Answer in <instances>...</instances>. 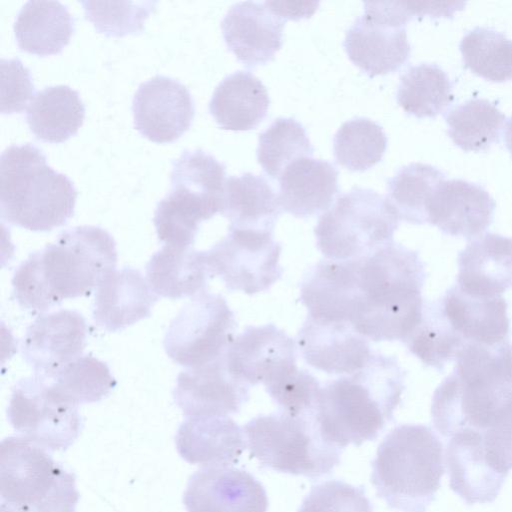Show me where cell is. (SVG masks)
Listing matches in <instances>:
<instances>
[{"label":"cell","instance_id":"6","mask_svg":"<svg viewBox=\"0 0 512 512\" xmlns=\"http://www.w3.org/2000/svg\"><path fill=\"white\" fill-rule=\"evenodd\" d=\"M444 472V447L435 432L422 424H402L379 444L371 483L390 508L425 512Z\"/></svg>","mask_w":512,"mask_h":512},{"label":"cell","instance_id":"30","mask_svg":"<svg viewBox=\"0 0 512 512\" xmlns=\"http://www.w3.org/2000/svg\"><path fill=\"white\" fill-rule=\"evenodd\" d=\"M212 277L205 251L164 245L150 258L146 280L160 297L182 299L206 292Z\"/></svg>","mask_w":512,"mask_h":512},{"label":"cell","instance_id":"33","mask_svg":"<svg viewBox=\"0 0 512 512\" xmlns=\"http://www.w3.org/2000/svg\"><path fill=\"white\" fill-rule=\"evenodd\" d=\"M85 106L77 91L67 85L49 86L36 93L26 111L33 135L43 142L62 143L77 134Z\"/></svg>","mask_w":512,"mask_h":512},{"label":"cell","instance_id":"23","mask_svg":"<svg viewBox=\"0 0 512 512\" xmlns=\"http://www.w3.org/2000/svg\"><path fill=\"white\" fill-rule=\"evenodd\" d=\"M495 201L481 186L461 179L443 180L427 208L428 223L451 236L473 239L492 223Z\"/></svg>","mask_w":512,"mask_h":512},{"label":"cell","instance_id":"10","mask_svg":"<svg viewBox=\"0 0 512 512\" xmlns=\"http://www.w3.org/2000/svg\"><path fill=\"white\" fill-rule=\"evenodd\" d=\"M78 406L62 395L49 377L34 374L14 386L7 416L29 441L46 450L64 451L81 430Z\"/></svg>","mask_w":512,"mask_h":512},{"label":"cell","instance_id":"15","mask_svg":"<svg viewBox=\"0 0 512 512\" xmlns=\"http://www.w3.org/2000/svg\"><path fill=\"white\" fill-rule=\"evenodd\" d=\"M132 112L134 126L142 136L155 143H171L189 130L195 107L183 84L157 75L140 84Z\"/></svg>","mask_w":512,"mask_h":512},{"label":"cell","instance_id":"31","mask_svg":"<svg viewBox=\"0 0 512 512\" xmlns=\"http://www.w3.org/2000/svg\"><path fill=\"white\" fill-rule=\"evenodd\" d=\"M281 211L278 194L263 176L247 172L227 178L220 214L229 228L273 232Z\"/></svg>","mask_w":512,"mask_h":512},{"label":"cell","instance_id":"43","mask_svg":"<svg viewBox=\"0 0 512 512\" xmlns=\"http://www.w3.org/2000/svg\"><path fill=\"white\" fill-rule=\"evenodd\" d=\"M56 389L73 403H94L117 385L109 367L91 356H80L49 377Z\"/></svg>","mask_w":512,"mask_h":512},{"label":"cell","instance_id":"7","mask_svg":"<svg viewBox=\"0 0 512 512\" xmlns=\"http://www.w3.org/2000/svg\"><path fill=\"white\" fill-rule=\"evenodd\" d=\"M0 492L2 512H75L79 501L75 475L23 436L1 442Z\"/></svg>","mask_w":512,"mask_h":512},{"label":"cell","instance_id":"37","mask_svg":"<svg viewBox=\"0 0 512 512\" xmlns=\"http://www.w3.org/2000/svg\"><path fill=\"white\" fill-rule=\"evenodd\" d=\"M404 342L412 354L438 371L455 360L465 344L447 319L440 299L424 301L421 321Z\"/></svg>","mask_w":512,"mask_h":512},{"label":"cell","instance_id":"46","mask_svg":"<svg viewBox=\"0 0 512 512\" xmlns=\"http://www.w3.org/2000/svg\"><path fill=\"white\" fill-rule=\"evenodd\" d=\"M298 512H373V506L362 487L327 480L311 488Z\"/></svg>","mask_w":512,"mask_h":512},{"label":"cell","instance_id":"26","mask_svg":"<svg viewBox=\"0 0 512 512\" xmlns=\"http://www.w3.org/2000/svg\"><path fill=\"white\" fill-rule=\"evenodd\" d=\"M180 456L204 467L231 466L246 445L243 428L229 416L188 417L176 434Z\"/></svg>","mask_w":512,"mask_h":512},{"label":"cell","instance_id":"22","mask_svg":"<svg viewBox=\"0 0 512 512\" xmlns=\"http://www.w3.org/2000/svg\"><path fill=\"white\" fill-rule=\"evenodd\" d=\"M359 297V258L321 260L300 286V301L317 319L350 323Z\"/></svg>","mask_w":512,"mask_h":512},{"label":"cell","instance_id":"47","mask_svg":"<svg viewBox=\"0 0 512 512\" xmlns=\"http://www.w3.org/2000/svg\"><path fill=\"white\" fill-rule=\"evenodd\" d=\"M1 72V112L19 113L25 109L34 91L30 71L19 59H2Z\"/></svg>","mask_w":512,"mask_h":512},{"label":"cell","instance_id":"32","mask_svg":"<svg viewBox=\"0 0 512 512\" xmlns=\"http://www.w3.org/2000/svg\"><path fill=\"white\" fill-rule=\"evenodd\" d=\"M73 32L74 19L59 1H28L14 23L18 47L38 56L60 53Z\"/></svg>","mask_w":512,"mask_h":512},{"label":"cell","instance_id":"42","mask_svg":"<svg viewBox=\"0 0 512 512\" xmlns=\"http://www.w3.org/2000/svg\"><path fill=\"white\" fill-rule=\"evenodd\" d=\"M465 66L473 73L493 82L512 79V40L485 27L466 33L460 42Z\"/></svg>","mask_w":512,"mask_h":512},{"label":"cell","instance_id":"35","mask_svg":"<svg viewBox=\"0 0 512 512\" xmlns=\"http://www.w3.org/2000/svg\"><path fill=\"white\" fill-rule=\"evenodd\" d=\"M217 212L202 199L182 189L172 190L157 204L153 222L165 245L191 247L202 221Z\"/></svg>","mask_w":512,"mask_h":512},{"label":"cell","instance_id":"12","mask_svg":"<svg viewBox=\"0 0 512 512\" xmlns=\"http://www.w3.org/2000/svg\"><path fill=\"white\" fill-rule=\"evenodd\" d=\"M236 326L225 298L203 292L193 297L171 321L164 348L177 364L200 367L225 354Z\"/></svg>","mask_w":512,"mask_h":512},{"label":"cell","instance_id":"9","mask_svg":"<svg viewBox=\"0 0 512 512\" xmlns=\"http://www.w3.org/2000/svg\"><path fill=\"white\" fill-rule=\"evenodd\" d=\"M399 221L386 197L372 189L352 188L319 217L316 244L329 260L366 257L394 242Z\"/></svg>","mask_w":512,"mask_h":512},{"label":"cell","instance_id":"44","mask_svg":"<svg viewBox=\"0 0 512 512\" xmlns=\"http://www.w3.org/2000/svg\"><path fill=\"white\" fill-rule=\"evenodd\" d=\"M85 17L100 33L122 37L143 30L155 1L98 2L81 1Z\"/></svg>","mask_w":512,"mask_h":512},{"label":"cell","instance_id":"40","mask_svg":"<svg viewBox=\"0 0 512 512\" xmlns=\"http://www.w3.org/2000/svg\"><path fill=\"white\" fill-rule=\"evenodd\" d=\"M313 153L304 126L293 118H277L259 135L257 160L272 179H279L291 163Z\"/></svg>","mask_w":512,"mask_h":512},{"label":"cell","instance_id":"24","mask_svg":"<svg viewBox=\"0 0 512 512\" xmlns=\"http://www.w3.org/2000/svg\"><path fill=\"white\" fill-rule=\"evenodd\" d=\"M457 287L480 298L499 297L512 287V238L485 233L458 256Z\"/></svg>","mask_w":512,"mask_h":512},{"label":"cell","instance_id":"45","mask_svg":"<svg viewBox=\"0 0 512 512\" xmlns=\"http://www.w3.org/2000/svg\"><path fill=\"white\" fill-rule=\"evenodd\" d=\"M264 387L280 411L295 416L315 415L321 387L308 371L296 367Z\"/></svg>","mask_w":512,"mask_h":512},{"label":"cell","instance_id":"11","mask_svg":"<svg viewBox=\"0 0 512 512\" xmlns=\"http://www.w3.org/2000/svg\"><path fill=\"white\" fill-rule=\"evenodd\" d=\"M411 19L407 2H364V13L347 30L343 41L351 62L370 78L399 70L411 53L405 29Z\"/></svg>","mask_w":512,"mask_h":512},{"label":"cell","instance_id":"14","mask_svg":"<svg viewBox=\"0 0 512 512\" xmlns=\"http://www.w3.org/2000/svg\"><path fill=\"white\" fill-rule=\"evenodd\" d=\"M231 376L250 386H264L297 367L296 344L274 324L247 326L225 352Z\"/></svg>","mask_w":512,"mask_h":512},{"label":"cell","instance_id":"17","mask_svg":"<svg viewBox=\"0 0 512 512\" xmlns=\"http://www.w3.org/2000/svg\"><path fill=\"white\" fill-rule=\"evenodd\" d=\"M86 336V321L77 311L61 309L41 314L25 331L22 356L35 374L51 377L81 356Z\"/></svg>","mask_w":512,"mask_h":512},{"label":"cell","instance_id":"4","mask_svg":"<svg viewBox=\"0 0 512 512\" xmlns=\"http://www.w3.org/2000/svg\"><path fill=\"white\" fill-rule=\"evenodd\" d=\"M425 278L419 253L395 242L359 258L360 297L350 324L368 340L404 342L422 318Z\"/></svg>","mask_w":512,"mask_h":512},{"label":"cell","instance_id":"48","mask_svg":"<svg viewBox=\"0 0 512 512\" xmlns=\"http://www.w3.org/2000/svg\"><path fill=\"white\" fill-rule=\"evenodd\" d=\"M504 140L508 151L512 155V116L505 125Z\"/></svg>","mask_w":512,"mask_h":512},{"label":"cell","instance_id":"16","mask_svg":"<svg viewBox=\"0 0 512 512\" xmlns=\"http://www.w3.org/2000/svg\"><path fill=\"white\" fill-rule=\"evenodd\" d=\"M445 458L450 488L469 505L493 502L510 471L474 431L452 436Z\"/></svg>","mask_w":512,"mask_h":512},{"label":"cell","instance_id":"36","mask_svg":"<svg viewBox=\"0 0 512 512\" xmlns=\"http://www.w3.org/2000/svg\"><path fill=\"white\" fill-rule=\"evenodd\" d=\"M445 175L437 168L423 163H411L400 168L387 181L386 198L400 221L411 224L428 223L429 202Z\"/></svg>","mask_w":512,"mask_h":512},{"label":"cell","instance_id":"29","mask_svg":"<svg viewBox=\"0 0 512 512\" xmlns=\"http://www.w3.org/2000/svg\"><path fill=\"white\" fill-rule=\"evenodd\" d=\"M269 104V95L261 80L249 71H236L215 88L209 111L220 128L248 131L266 118Z\"/></svg>","mask_w":512,"mask_h":512},{"label":"cell","instance_id":"2","mask_svg":"<svg viewBox=\"0 0 512 512\" xmlns=\"http://www.w3.org/2000/svg\"><path fill=\"white\" fill-rule=\"evenodd\" d=\"M116 263V243L106 230L74 227L21 263L12 278L13 295L22 308L44 313L64 299L90 295Z\"/></svg>","mask_w":512,"mask_h":512},{"label":"cell","instance_id":"41","mask_svg":"<svg viewBox=\"0 0 512 512\" xmlns=\"http://www.w3.org/2000/svg\"><path fill=\"white\" fill-rule=\"evenodd\" d=\"M226 167L203 150L184 151L173 162L171 186L182 188L220 213L226 183Z\"/></svg>","mask_w":512,"mask_h":512},{"label":"cell","instance_id":"5","mask_svg":"<svg viewBox=\"0 0 512 512\" xmlns=\"http://www.w3.org/2000/svg\"><path fill=\"white\" fill-rule=\"evenodd\" d=\"M77 191L72 181L47 165L36 146L11 145L0 159L1 218L31 231H50L73 215Z\"/></svg>","mask_w":512,"mask_h":512},{"label":"cell","instance_id":"39","mask_svg":"<svg viewBox=\"0 0 512 512\" xmlns=\"http://www.w3.org/2000/svg\"><path fill=\"white\" fill-rule=\"evenodd\" d=\"M387 142L378 123L364 117L353 118L344 122L334 136V158L351 171H366L383 159Z\"/></svg>","mask_w":512,"mask_h":512},{"label":"cell","instance_id":"38","mask_svg":"<svg viewBox=\"0 0 512 512\" xmlns=\"http://www.w3.org/2000/svg\"><path fill=\"white\" fill-rule=\"evenodd\" d=\"M448 135L464 151H481L497 142L505 115L486 99L474 98L452 108L446 115Z\"/></svg>","mask_w":512,"mask_h":512},{"label":"cell","instance_id":"8","mask_svg":"<svg viewBox=\"0 0 512 512\" xmlns=\"http://www.w3.org/2000/svg\"><path fill=\"white\" fill-rule=\"evenodd\" d=\"M243 431L251 457L277 472L315 479L340 463L342 450L322 438L315 415H258Z\"/></svg>","mask_w":512,"mask_h":512},{"label":"cell","instance_id":"34","mask_svg":"<svg viewBox=\"0 0 512 512\" xmlns=\"http://www.w3.org/2000/svg\"><path fill=\"white\" fill-rule=\"evenodd\" d=\"M397 103L417 118H431L442 113L454 100L452 84L437 64L411 66L400 77Z\"/></svg>","mask_w":512,"mask_h":512},{"label":"cell","instance_id":"18","mask_svg":"<svg viewBox=\"0 0 512 512\" xmlns=\"http://www.w3.org/2000/svg\"><path fill=\"white\" fill-rule=\"evenodd\" d=\"M187 512H267L263 485L249 472L233 468L204 467L194 473L183 495Z\"/></svg>","mask_w":512,"mask_h":512},{"label":"cell","instance_id":"13","mask_svg":"<svg viewBox=\"0 0 512 512\" xmlns=\"http://www.w3.org/2000/svg\"><path fill=\"white\" fill-rule=\"evenodd\" d=\"M281 250L271 231L229 228L205 253L212 277L218 276L228 290L254 295L282 277Z\"/></svg>","mask_w":512,"mask_h":512},{"label":"cell","instance_id":"20","mask_svg":"<svg viewBox=\"0 0 512 512\" xmlns=\"http://www.w3.org/2000/svg\"><path fill=\"white\" fill-rule=\"evenodd\" d=\"M298 347L305 362L328 374H353L369 361L372 352L366 337L349 322L307 315L298 332Z\"/></svg>","mask_w":512,"mask_h":512},{"label":"cell","instance_id":"27","mask_svg":"<svg viewBox=\"0 0 512 512\" xmlns=\"http://www.w3.org/2000/svg\"><path fill=\"white\" fill-rule=\"evenodd\" d=\"M338 176L330 162L312 157L294 161L278 179L281 209L297 218L327 211L339 193Z\"/></svg>","mask_w":512,"mask_h":512},{"label":"cell","instance_id":"3","mask_svg":"<svg viewBox=\"0 0 512 512\" xmlns=\"http://www.w3.org/2000/svg\"><path fill=\"white\" fill-rule=\"evenodd\" d=\"M405 376L396 357L372 353L361 370L325 384L315 407L322 438L341 450L375 440L394 418Z\"/></svg>","mask_w":512,"mask_h":512},{"label":"cell","instance_id":"25","mask_svg":"<svg viewBox=\"0 0 512 512\" xmlns=\"http://www.w3.org/2000/svg\"><path fill=\"white\" fill-rule=\"evenodd\" d=\"M93 319L101 328L116 332L151 315L158 296L135 269L107 273L95 289Z\"/></svg>","mask_w":512,"mask_h":512},{"label":"cell","instance_id":"28","mask_svg":"<svg viewBox=\"0 0 512 512\" xmlns=\"http://www.w3.org/2000/svg\"><path fill=\"white\" fill-rule=\"evenodd\" d=\"M440 300L451 326L465 343L497 346L509 341L508 306L502 296L473 297L454 285Z\"/></svg>","mask_w":512,"mask_h":512},{"label":"cell","instance_id":"1","mask_svg":"<svg viewBox=\"0 0 512 512\" xmlns=\"http://www.w3.org/2000/svg\"><path fill=\"white\" fill-rule=\"evenodd\" d=\"M453 372L436 388L431 415L444 437L474 431L512 441V344L465 343Z\"/></svg>","mask_w":512,"mask_h":512},{"label":"cell","instance_id":"19","mask_svg":"<svg viewBox=\"0 0 512 512\" xmlns=\"http://www.w3.org/2000/svg\"><path fill=\"white\" fill-rule=\"evenodd\" d=\"M249 389L231 376L224 354L203 366L182 371L173 397L187 417L228 416L241 410L249 399Z\"/></svg>","mask_w":512,"mask_h":512},{"label":"cell","instance_id":"21","mask_svg":"<svg viewBox=\"0 0 512 512\" xmlns=\"http://www.w3.org/2000/svg\"><path fill=\"white\" fill-rule=\"evenodd\" d=\"M285 19L265 2L234 4L221 21L228 49L245 66L253 68L274 59L283 44Z\"/></svg>","mask_w":512,"mask_h":512}]
</instances>
